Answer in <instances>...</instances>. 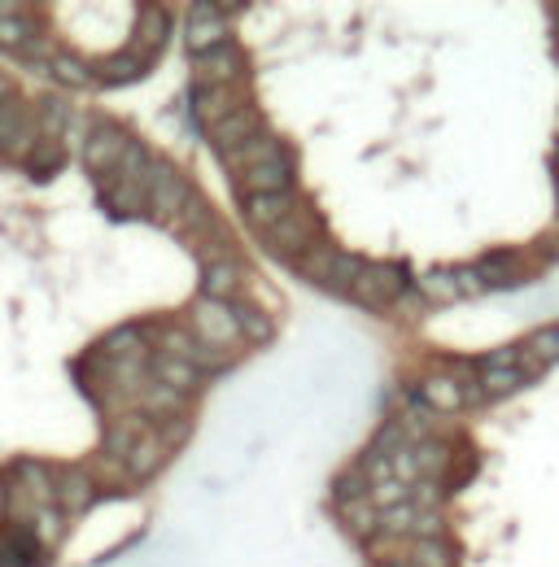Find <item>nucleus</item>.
<instances>
[{"label":"nucleus","instance_id":"nucleus-34","mask_svg":"<svg viewBox=\"0 0 559 567\" xmlns=\"http://www.w3.org/2000/svg\"><path fill=\"white\" fill-rule=\"evenodd\" d=\"M31 123H35V118H31V109H26L18 96H9V101L0 105V149H4L22 127H31Z\"/></svg>","mask_w":559,"mask_h":567},{"label":"nucleus","instance_id":"nucleus-25","mask_svg":"<svg viewBox=\"0 0 559 567\" xmlns=\"http://www.w3.org/2000/svg\"><path fill=\"white\" fill-rule=\"evenodd\" d=\"M341 520L354 537H376L381 533V507L372 498H359V502H346L341 507Z\"/></svg>","mask_w":559,"mask_h":567},{"label":"nucleus","instance_id":"nucleus-22","mask_svg":"<svg viewBox=\"0 0 559 567\" xmlns=\"http://www.w3.org/2000/svg\"><path fill=\"white\" fill-rule=\"evenodd\" d=\"M153 162H158V158H153V153H149V149H144L140 140H131L114 175H118L123 184H136V188H149V171H153Z\"/></svg>","mask_w":559,"mask_h":567},{"label":"nucleus","instance_id":"nucleus-33","mask_svg":"<svg viewBox=\"0 0 559 567\" xmlns=\"http://www.w3.org/2000/svg\"><path fill=\"white\" fill-rule=\"evenodd\" d=\"M368 271V263L359 258V254H337V267H333V280L324 284V288H333V292H354V284L359 276Z\"/></svg>","mask_w":559,"mask_h":567},{"label":"nucleus","instance_id":"nucleus-13","mask_svg":"<svg viewBox=\"0 0 559 567\" xmlns=\"http://www.w3.org/2000/svg\"><path fill=\"white\" fill-rule=\"evenodd\" d=\"M13 476H18V489L26 494L31 507H57V476H53V467H44L35 459H18Z\"/></svg>","mask_w":559,"mask_h":567},{"label":"nucleus","instance_id":"nucleus-19","mask_svg":"<svg viewBox=\"0 0 559 567\" xmlns=\"http://www.w3.org/2000/svg\"><path fill=\"white\" fill-rule=\"evenodd\" d=\"M162 459H166V445H162L158 428H149V432H140V441H136V450H131V459H127V476L149 481V476L162 467Z\"/></svg>","mask_w":559,"mask_h":567},{"label":"nucleus","instance_id":"nucleus-20","mask_svg":"<svg viewBox=\"0 0 559 567\" xmlns=\"http://www.w3.org/2000/svg\"><path fill=\"white\" fill-rule=\"evenodd\" d=\"M236 288H241V267L232 258H219L201 271V297L206 301H232Z\"/></svg>","mask_w":559,"mask_h":567},{"label":"nucleus","instance_id":"nucleus-45","mask_svg":"<svg viewBox=\"0 0 559 567\" xmlns=\"http://www.w3.org/2000/svg\"><path fill=\"white\" fill-rule=\"evenodd\" d=\"M381 567H411V564H381Z\"/></svg>","mask_w":559,"mask_h":567},{"label":"nucleus","instance_id":"nucleus-10","mask_svg":"<svg viewBox=\"0 0 559 567\" xmlns=\"http://www.w3.org/2000/svg\"><path fill=\"white\" fill-rule=\"evenodd\" d=\"M96 502V476L88 467H66L57 476V511L61 516H79Z\"/></svg>","mask_w":559,"mask_h":567},{"label":"nucleus","instance_id":"nucleus-43","mask_svg":"<svg viewBox=\"0 0 559 567\" xmlns=\"http://www.w3.org/2000/svg\"><path fill=\"white\" fill-rule=\"evenodd\" d=\"M9 502H13V489H9V481H0V524L9 516Z\"/></svg>","mask_w":559,"mask_h":567},{"label":"nucleus","instance_id":"nucleus-24","mask_svg":"<svg viewBox=\"0 0 559 567\" xmlns=\"http://www.w3.org/2000/svg\"><path fill=\"white\" fill-rule=\"evenodd\" d=\"M149 61H153V57H140V53H118V57L96 61V74H101L105 83H127V79H140V74L149 70Z\"/></svg>","mask_w":559,"mask_h":567},{"label":"nucleus","instance_id":"nucleus-29","mask_svg":"<svg viewBox=\"0 0 559 567\" xmlns=\"http://www.w3.org/2000/svg\"><path fill=\"white\" fill-rule=\"evenodd\" d=\"M179 402H184V393H175V389L158 384L153 375H149V384L140 389V410H144V415H175V410H179Z\"/></svg>","mask_w":559,"mask_h":567},{"label":"nucleus","instance_id":"nucleus-1","mask_svg":"<svg viewBox=\"0 0 559 567\" xmlns=\"http://www.w3.org/2000/svg\"><path fill=\"white\" fill-rule=\"evenodd\" d=\"M193 188H188V180L171 166V162H153V171H149V215L153 219H162V223H175V219H184V210L193 206Z\"/></svg>","mask_w":559,"mask_h":567},{"label":"nucleus","instance_id":"nucleus-21","mask_svg":"<svg viewBox=\"0 0 559 567\" xmlns=\"http://www.w3.org/2000/svg\"><path fill=\"white\" fill-rule=\"evenodd\" d=\"M162 39H166V13H162V9H153V4H144V9H140V31H136V39H131V53H140V57H158Z\"/></svg>","mask_w":559,"mask_h":567},{"label":"nucleus","instance_id":"nucleus-17","mask_svg":"<svg viewBox=\"0 0 559 567\" xmlns=\"http://www.w3.org/2000/svg\"><path fill=\"white\" fill-rule=\"evenodd\" d=\"M149 375H153L158 384L175 389V393H193V389H201V380H206L193 362H179V358H166V354H158V358H153Z\"/></svg>","mask_w":559,"mask_h":567},{"label":"nucleus","instance_id":"nucleus-37","mask_svg":"<svg viewBox=\"0 0 559 567\" xmlns=\"http://www.w3.org/2000/svg\"><path fill=\"white\" fill-rule=\"evenodd\" d=\"M411 454H416L420 481H424V476H438V472L446 467V459H451V450H446L442 441H420V445H411Z\"/></svg>","mask_w":559,"mask_h":567},{"label":"nucleus","instance_id":"nucleus-27","mask_svg":"<svg viewBox=\"0 0 559 567\" xmlns=\"http://www.w3.org/2000/svg\"><path fill=\"white\" fill-rule=\"evenodd\" d=\"M477 276H481V284H486V288H490V284L525 280V276H521V263H516V254H486V258L477 263Z\"/></svg>","mask_w":559,"mask_h":567},{"label":"nucleus","instance_id":"nucleus-15","mask_svg":"<svg viewBox=\"0 0 559 567\" xmlns=\"http://www.w3.org/2000/svg\"><path fill=\"white\" fill-rule=\"evenodd\" d=\"M101 197H105V201H109V210H114V215H123V219H140V215H149V188L123 184L118 175H114V180H101Z\"/></svg>","mask_w":559,"mask_h":567},{"label":"nucleus","instance_id":"nucleus-7","mask_svg":"<svg viewBox=\"0 0 559 567\" xmlns=\"http://www.w3.org/2000/svg\"><path fill=\"white\" fill-rule=\"evenodd\" d=\"M249 105V96H245V88H197V96H193V118L206 127V131H214L219 123H228L236 109H245Z\"/></svg>","mask_w":559,"mask_h":567},{"label":"nucleus","instance_id":"nucleus-12","mask_svg":"<svg viewBox=\"0 0 559 567\" xmlns=\"http://www.w3.org/2000/svg\"><path fill=\"white\" fill-rule=\"evenodd\" d=\"M298 210V197L293 188L289 193H263V197H245V223L258 228V232H271L276 223H284L289 215Z\"/></svg>","mask_w":559,"mask_h":567},{"label":"nucleus","instance_id":"nucleus-40","mask_svg":"<svg viewBox=\"0 0 559 567\" xmlns=\"http://www.w3.org/2000/svg\"><path fill=\"white\" fill-rule=\"evenodd\" d=\"M31 166H35V180H48V175H57V171H61V144H48V140H39V149L31 153Z\"/></svg>","mask_w":559,"mask_h":567},{"label":"nucleus","instance_id":"nucleus-2","mask_svg":"<svg viewBox=\"0 0 559 567\" xmlns=\"http://www.w3.org/2000/svg\"><path fill=\"white\" fill-rule=\"evenodd\" d=\"M193 332H197V340H206L210 349H241L245 345V336H241V327H236V314H232V301H197L193 305Z\"/></svg>","mask_w":559,"mask_h":567},{"label":"nucleus","instance_id":"nucleus-6","mask_svg":"<svg viewBox=\"0 0 559 567\" xmlns=\"http://www.w3.org/2000/svg\"><path fill=\"white\" fill-rule=\"evenodd\" d=\"M127 144H131V136H127V131H118L114 123H101V127L83 140V162H88V171H96V175L105 180L109 171H118V162H123Z\"/></svg>","mask_w":559,"mask_h":567},{"label":"nucleus","instance_id":"nucleus-11","mask_svg":"<svg viewBox=\"0 0 559 567\" xmlns=\"http://www.w3.org/2000/svg\"><path fill=\"white\" fill-rule=\"evenodd\" d=\"M254 136H263V114L254 109V105H245V109H236L228 123H219L214 131H210V140H214V149L228 158V153H236L245 140H254Z\"/></svg>","mask_w":559,"mask_h":567},{"label":"nucleus","instance_id":"nucleus-3","mask_svg":"<svg viewBox=\"0 0 559 567\" xmlns=\"http://www.w3.org/2000/svg\"><path fill=\"white\" fill-rule=\"evenodd\" d=\"M223 13H228V4H210V0H197V4L188 9V31H184V39H188V53H193V57L232 44Z\"/></svg>","mask_w":559,"mask_h":567},{"label":"nucleus","instance_id":"nucleus-39","mask_svg":"<svg viewBox=\"0 0 559 567\" xmlns=\"http://www.w3.org/2000/svg\"><path fill=\"white\" fill-rule=\"evenodd\" d=\"M381 511H389V507H403V502H411V485H403V481H385V485H372V494H368Z\"/></svg>","mask_w":559,"mask_h":567},{"label":"nucleus","instance_id":"nucleus-38","mask_svg":"<svg viewBox=\"0 0 559 567\" xmlns=\"http://www.w3.org/2000/svg\"><path fill=\"white\" fill-rule=\"evenodd\" d=\"M197 332H184V327H166L162 332V354L166 358H179V362H193V349H197Z\"/></svg>","mask_w":559,"mask_h":567},{"label":"nucleus","instance_id":"nucleus-23","mask_svg":"<svg viewBox=\"0 0 559 567\" xmlns=\"http://www.w3.org/2000/svg\"><path fill=\"white\" fill-rule=\"evenodd\" d=\"M232 314H236V327H241V336H245V345H267L271 336H276V327H271V319L258 310V305H245V301H232Z\"/></svg>","mask_w":559,"mask_h":567},{"label":"nucleus","instance_id":"nucleus-4","mask_svg":"<svg viewBox=\"0 0 559 567\" xmlns=\"http://www.w3.org/2000/svg\"><path fill=\"white\" fill-rule=\"evenodd\" d=\"M267 245H271L280 258L298 263L306 250H315V245H319V219H315L306 206H298L284 223H276V228L267 232Z\"/></svg>","mask_w":559,"mask_h":567},{"label":"nucleus","instance_id":"nucleus-18","mask_svg":"<svg viewBox=\"0 0 559 567\" xmlns=\"http://www.w3.org/2000/svg\"><path fill=\"white\" fill-rule=\"evenodd\" d=\"M420 397L429 410H459L468 402V384H459L455 375H429L420 384Z\"/></svg>","mask_w":559,"mask_h":567},{"label":"nucleus","instance_id":"nucleus-8","mask_svg":"<svg viewBox=\"0 0 559 567\" xmlns=\"http://www.w3.org/2000/svg\"><path fill=\"white\" fill-rule=\"evenodd\" d=\"M407 292V271L403 267H368L359 284H354V292L350 297H359V301H368V305H385V301H398Z\"/></svg>","mask_w":559,"mask_h":567},{"label":"nucleus","instance_id":"nucleus-35","mask_svg":"<svg viewBox=\"0 0 559 567\" xmlns=\"http://www.w3.org/2000/svg\"><path fill=\"white\" fill-rule=\"evenodd\" d=\"M411 567H455V551L446 542H416L411 555H407Z\"/></svg>","mask_w":559,"mask_h":567},{"label":"nucleus","instance_id":"nucleus-31","mask_svg":"<svg viewBox=\"0 0 559 567\" xmlns=\"http://www.w3.org/2000/svg\"><path fill=\"white\" fill-rule=\"evenodd\" d=\"M61 533H66V516H61L57 507H39L35 520H31V537H35L39 546H57Z\"/></svg>","mask_w":559,"mask_h":567},{"label":"nucleus","instance_id":"nucleus-36","mask_svg":"<svg viewBox=\"0 0 559 567\" xmlns=\"http://www.w3.org/2000/svg\"><path fill=\"white\" fill-rule=\"evenodd\" d=\"M66 118H70V109H66L57 96H44V101L35 105V123H39V136H44V140L57 136V131L66 127Z\"/></svg>","mask_w":559,"mask_h":567},{"label":"nucleus","instance_id":"nucleus-28","mask_svg":"<svg viewBox=\"0 0 559 567\" xmlns=\"http://www.w3.org/2000/svg\"><path fill=\"white\" fill-rule=\"evenodd\" d=\"M48 74H53L57 83H66V88H88V79H92V66H88V61H79L74 53H53V61H48Z\"/></svg>","mask_w":559,"mask_h":567},{"label":"nucleus","instance_id":"nucleus-16","mask_svg":"<svg viewBox=\"0 0 559 567\" xmlns=\"http://www.w3.org/2000/svg\"><path fill=\"white\" fill-rule=\"evenodd\" d=\"M136 432H149L140 415L114 419V424L105 428V437H101V454H105V459H118V463H127V459H131V450H136V441H140Z\"/></svg>","mask_w":559,"mask_h":567},{"label":"nucleus","instance_id":"nucleus-41","mask_svg":"<svg viewBox=\"0 0 559 567\" xmlns=\"http://www.w3.org/2000/svg\"><path fill=\"white\" fill-rule=\"evenodd\" d=\"M529 354L547 367V362H559V327H543L529 336Z\"/></svg>","mask_w":559,"mask_h":567},{"label":"nucleus","instance_id":"nucleus-30","mask_svg":"<svg viewBox=\"0 0 559 567\" xmlns=\"http://www.w3.org/2000/svg\"><path fill=\"white\" fill-rule=\"evenodd\" d=\"M101 354H105V358H144L140 327H114V332L101 340Z\"/></svg>","mask_w":559,"mask_h":567},{"label":"nucleus","instance_id":"nucleus-26","mask_svg":"<svg viewBox=\"0 0 559 567\" xmlns=\"http://www.w3.org/2000/svg\"><path fill=\"white\" fill-rule=\"evenodd\" d=\"M534 375L529 371H521V367H490V371H481V389H486V397H508V393H516V389H525Z\"/></svg>","mask_w":559,"mask_h":567},{"label":"nucleus","instance_id":"nucleus-5","mask_svg":"<svg viewBox=\"0 0 559 567\" xmlns=\"http://www.w3.org/2000/svg\"><path fill=\"white\" fill-rule=\"evenodd\" d=\"M241 74H245V53L236 44H223L214 53L193 57V83L197 88H236Z\"/></svg>","mask_w":559,"mask_h":567},{"label":"nucleus","instance_id":"nucleus-44","mask_svg":"<svg viewBox=\"0 0 559 567\" xmlns=\"http://www.w3.org/2000/svg\"><path fill=\"white\" fill-rule=\"evenodd\" d=\"M9 96H13V83H9V79H4V74H0V105H4V101H9Z\"/></svg>","mask_w":559,"mask_h":567},{"label":"nucleus","instance_id":"nucleus-9","mask_svg":"<svg viewBox=\"0 0 559 567\" xmlns=\"http://www.w3.org/2000/svg\"><path fill=\"white\" fill-rule=\"evenodd\" d=\"M236 184H241V193H245V197L289 193V188H293V153H284V158H276V162H263V166H254V171L236 175Z\"/></svg>","mask_w":559,"mask_h":567},{"label":"nucleus","instance_id":"nucleus-32","mask_svg":"<svg viewBox=\"0 0 559 567\" xmlns=\"http://www.w3.org/2000/svg\"><path fill=\"white\" fill-rule=\"evenodd\" d=\"M416 520H420V511L411 502L389 507V511H381V533L385 537H416Z\"/></svg>","mask_w":559,"mask_h":567},{"label":"nucleus","instance_id":"nucleus-42","mask_svg":"<svg viewBox=\"0 0 559 567\" xmlns=\"http://www.w3.org/2000/svg\"><path fill=\"white\" fill-rule=\"evenodd\" d=\"M424 288L438 297V301H455L459 297V284H455V271H438V276H429Z\"/></svg>","mask_w":559,"mask_h":567},{"label":"nucleus","instance_id":"nucleus-14","mask_svg":"<svg viewBox=\"0 0 559 567\" xmlns=\"http://www.w3.org/2000/svg\"><path fill=\"white\" fill-rule=\"evenodd\" d=\"M284 153H289V144H284L280 136L263 131V136L245 140L236 153H228V166H232L236 175H245V171H254V166H263V162H276V158H284Z\"/></svg>","mask_w":559,"mask_h":567}]
</instances>
